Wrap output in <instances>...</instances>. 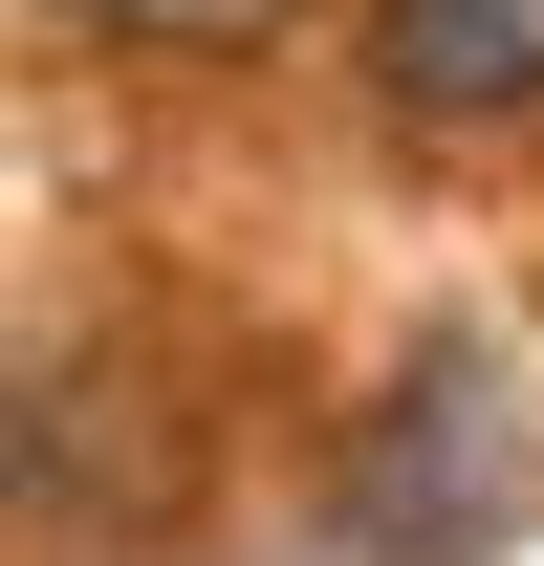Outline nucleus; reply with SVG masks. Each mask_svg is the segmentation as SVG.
I'll use <instances>...</instances> for the list:
<instances>
[{
  "label": "nucleus",
  "instance_id": "7ed1b4c3",
  "mask_svg": "<svg viewBox=\"0 0 544 566\" xmlns=\"http://www.w3.org/2000/svg\"><path fill=\"white\" fill-rule=\"evenodd\" d=\"M87 44H283L305 0H66Z\"/></svg>",
  "mask_w": 544,
  "mask_h": 566
},
{
  "label": "nucleus",
  "instance_id": "f257e3e1",
  "mask_svg": "<svg viewBox=\"0 0 544 566\" xmlns=\"http://www.w3.org/2000/svg\"><path fill=\"white\" fill-rule=\"evenodd\" d=\"M523 523H544V415L479 327H436L393 370V415L348 436V566H501Z\"/></svg>",
  "mask_w": 544,
  "mask_h": 566
},
{
  "label": "nucleus",
  "instance_id": "f03ea898",
  "mask_svg": "<svg viewBox=\"0 0 544 566\" xmlns=\"http://www.w3.org/2000/svg\"><path fill=\"white\" fill-rule=\"evenodd\" d=\"M370 87H393V109H436V132L544 109V0H393V22H370Z\"/></svg>",
  "mask_w": 544,
  "mask_h": 566
}]
</instances>
